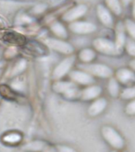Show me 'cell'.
<instances>
[{
    "label": "cell",
    "instance_id": "cell-2",
    "mask_svg": "<svg viewBox=\"0 0 135 152\" xmlns=\"http://www.w3.org/2000/svg\"><path fill=\"white\" fill-rule=\"evenodd\" d=\"M2 142L8 146H17L22 141V135L17 132H8L4 133L1 138Z\"/></svg>",
    "mask_w": 135,
    "mask_h": 152
},
{
    "label": "cell",
    "instance_id": "cell-10",
    "mask_svg": "<svg viewBox=\"0 0 135 152\" xmlns=\"http://www.w3.org/2000/svg\"><path fill=\"white\" fill-rule=\"evenodd\" d=\"M133 0H120L121 3H122V5L123 6H125V7H126V6H129V5L130 4V2H132Z\"/></svg>",
    "mask_w": 135,
    "mask_h": 152
},
{
    "label": "cell",
    "instance_id": "cell-12",
    "mask_svg": "<svg viewBox=\"0 0 135 152\" xmlns=\"http://www.w3.org/2000/svg\"><path fill=\"white\" fill-rule=\"evenodd\" d=\"M125 152H126V151H125Z\"/></svg>",
    "mask_w": 135,
    "mask_h": 152
},
{
    "label": "cell",
    "instance_id": "cell-7",
    "mask_svg": "<svg viewBox=\"0 0 135 152\" xmlns=\"http://www.w3.org/2000/svg\"><path fill=\"white\" fill-rule=\"evenodd\" d=\"M0 91H1L2 96H3L4 97L7 98V99L12 100L16 97V94H14V93L7 86H2L0 87Z\"/></svg>",
    "mask_w": 135,
    "mask_h": 152
},
{
    "label": "cell",
    "instance_id": "cell-6",
    "mask_svg": "<svg viewBox=\"0 0 135 152\" xmlns=\"http://www.w3.org/2000/svg\"><path fill=\"white\" fill-rule=\"evenodd\" d=\"M5 40H7L8 42L16 45H21L25 42V37L23 36L14 33H9L7 34L5 36Z\"/></svg>",
    "mask_w": 135,
    "mask_h": 152
},
{
    "label": "cell",
    "instance_id": "cell-11",
    "mask_svg": "<svg viewBox=\"0 0 135 152\" xmlns=\"http://www.w3.org/2000/svg\"><path fill=\"white\" fill-rule=\"evenodd\" d=\"M111 152H117V151H115H115H111Z\"/></svg>",
    "mask_w": 135,
    "mask_h": 152
},
{
    "label": "cell",
    "instance_id": "cell-4",
    "mask_svg": "<svg viewBox=\"0 0 135 152\" xmlns=\"http://www.w3.org/2000/svg\"><path fill=\"white\" fill-rule=\"evenodd\" d=\"M97 14L99 20L105 25H111L113 22L112 13L105 7V5L99 4L97 6Z\"/></svg>",
    "mask_w": 135,
    "mask_h": 152
},
{
    "label": "cell",
    "instance_id": "cell-8",
    "mask_svg": "<svg viewBox=\"0 0 135 152\" xmlns=\"http://www.w3.org/2000/svg\"><path fill=\"white\" fill-rule=\"evenodd\" d=\"M55 152H78L77 150L67 145H57L54 147Z\"/></svg>",
    "mask_w": 135,
    "mask_h": 152
},
{
    "label": "cell",
    "instance_id": "cell-5",
    "mask_svg": "<svg viewBox=\"0 0 135 152\" xmlns=\"http://www.w3.org/2000/svg\"><path fill=\"white\" fill-rule=\"evenodd\" d=\"M105 7L112 13L116 15H119L123 10V5L120 0H104Z\"/></svg>",
    "mask_w": 135,
    "mask_h": 152
},
{
    "label": "cell",
    "instance_id": "cell-9",
    "mask_svg": "<svg viewBox=\"0 0 135 152\" xmlns=\"http://www.w3.org/2000/svg\"><path fill=\"white\" fill-rule=\"evenodd\" d=\"M45 145L42 142H31L30 144L27 145V149L30 150L32 151H40Z\"/></svg>",
    "mask_w": 135,
    "mask_h": 152
},
{
    "label": "cell",
    "instance_id": "cell-1",
    "mask_svg": "<svg viewBox=\"0 0 135 152\" xmlns=\"http://www.w3.org/2000/svg\"><path fill=\"white\" fill-rule=\"evenodd\" d=\"M101 135L104 140L115 151L123 149L125 140L123 137L111 126H104L101 129Z\"/></svg>",
    "mask_w": 135,
    "mask_h": 152
},
{
    "label": "cell",
    "instance_id": "cell-3",
    "mask_svg": "<svg viewBox=\"0 0 135 152\" xmlns=\"http://www.w3.org/2000/svg\"><path fill=\"white\" fill-rule=\"evenodd\" d=\"M86 12H87V7L85 5H78L66 12L64 15V18H66L67 21L76 20L86 14Z\"/></svg>",
    "mask_w": 135,
    "mask_h": 152
}]
</instances>
